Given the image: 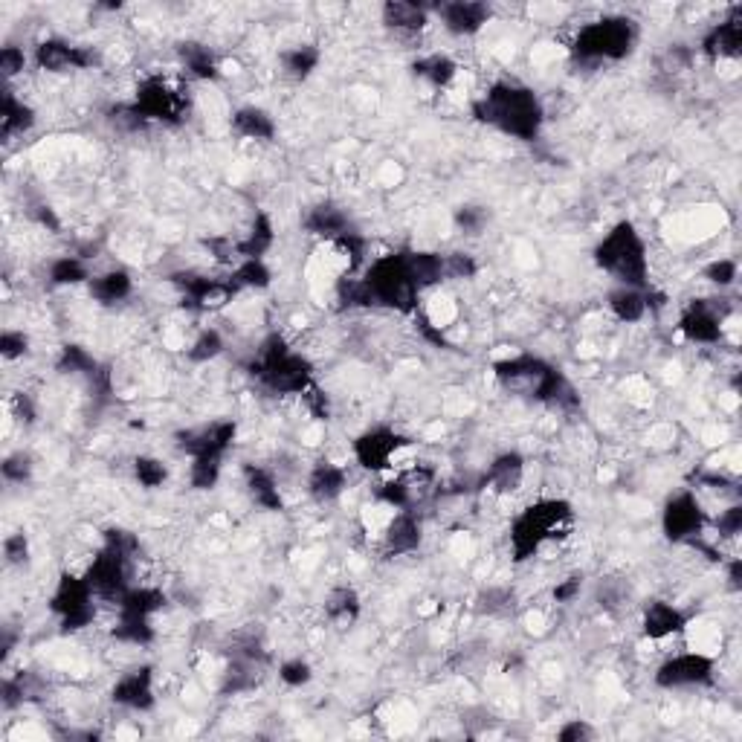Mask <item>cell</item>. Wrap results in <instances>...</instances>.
<instances>
[{
	"label": "cell",
	"instance_id": "5bb4252c",
	"mask_svg": "<svg viewBox=\"0 0 742 742\" xmlns=\"http://www.w3.org/2000/svg\"><path fill=\"white\" fill-rule=\"evenodd\" d=\"M238 438V424L235 421H215L209 427L200 429H183L174 435V444L180 453L189 458L195 456H227Z\"/></svg>",
	"mask_w": 742,
	"mask_h": 742
},
{
	"label": "cell",
	"instance_id": "60d3db41",
	"mask_svg": "<svg viewBox=\"0 0 742 742\" xmlns=\"http://www.w3.org/2000/svg\"><path fill=\"white\" fill-rule=\"evenodd\" d=\"M50 282L56 287L82 285V282H90V270L82 258L61 256L50 264Z\"/></svg>",
	"mask_w": 742,
	"mask_h": 742
},
{
	"label": "cell",
	"instance_id": "680465c9",
	"mask_svg": "<svg viewBox=\"0 0 742 742\" xmlns=\"http://www.w3.org/2000/svg\"><path fill=\"white\" fill-rule=\"evenodd\" d=\"M580 589H583V580H580V577H569V580L557 583L554 600H557V603H571V600L580 595Z\"/></svg>",
	"mask_w": 742,
	"mask_h": 742
},
{
	"label": "cell",
	"instance_id": "d590c367",
	"mask_svg": "<svg viewBox=\"0 0 742 742\" xmlns=\"http://www.w3.org/2000/svg\"><path fill=\"white\" fill-rule=\"evenodd\" d=\"M412 73L418 79H424L432 87H447L458 73V64L450 56H441V53H432V56L418 58L412 64Z\"/></svg>",
	"mask_w": 742,
	"mask_h": 742
},
{
	"label": "cell",
	"instance_id": "cb8c5ba5",
	"mask_svg": "<svg viewBox=\"0 0 742 742\" xmlns=\"http://www.w3.org/2000/svg\"><path fill=\"white\" fill-rule=\"evenodd\" d=\"M244 485H247L258 508H264V511H285L282 490H279V482H276V476L270 470H264L258 464H247L244 467Z\"/></svg>",
	"mask_w": 742,
	"mask_h": 742
},
{
	"label": "cell",
	"instance_id": "9a60e30c",
	"mask_svg": "<svg viewBox=\"0 0 742 742\" xmlns=\"http://www.w3.org/2000/svg\"><path fill=\"white\" fill-rule=\"evenodd\" d=\"M32 61L44 73H67V70H90V67H96L99 56H96V50L70 44L64 38H44L35 47Z\"/></svg>",
	"mask_w": 742,
	"mask_h": 742
},
{
	"label": "cell",
	"instance_id": "681fc988",
	"mask_svg": "<svg viewBox=\"0 0 742 742\" xmlns=\"http://www.w3.org/2000/svg\"><path fill=\"white\" fill-rule=\"evenodd\" d=\"M737 273H740V267L734 258H716L705 267V279L716 287H731L737 282Z\"/></svg>",
	"mask_w": 742,
	"mask_h": 742
},
{
	"label": "cell",
	"instance_id": "7a4b0ae2",
	"mask_svg": "<svg viewBox=\"0 0 742 742\" xmlns=\"http://www.w3.org/2000/svg\"><path fill=\"white\" fill-rule=\"evenodd\" d=\"M493 374H496V380L502 386L522 389L525 395H531L540 403H551V406H560V409H577V403H580L569 377L560 369H554L551 363H545L543 357L516 354V357L496 360Z\"/></svg>",
	"mask_w": 742,
	"mask_h": 742
},
{
	"label": "cell",
	"instance_id": "4fadbf2b",
	"mask_svg": "<svg viewBox=\"0 0 742 742\" xmlns=\"http://www.w3.org/2000/svg\"><path fill=\"white\" fill-rule=\"evenodd\" d=\"M716 661L705 653H679L670 656L656 670V685L664 690L708 685L714 679Z\"/></svg>",
	"mask_w": 742,
	"mask_h": 742
},
{
	"label": "cell",
	"instance_id": "ffe728a7",
	"mask_svg": "<svg viewBox=\"0 0 742 742\" xmlns=\"http://www.w3.org/2000/svg\"><path fill=\"white\" fill-rule=\"evenodd\" d=\"M702 53L711 61H731L742 53V9H731V15L714 24L702 38Z\"/></svg>",
	"mask_w": 742,
	"mask_h": 742
},
{
	"label": "cell",
	"instance_id": "91938a15",
	"mask_svg": "<svg viewBox=\"0 0 742 742\" xmlns=\"http://www.w3.org/2000/svg\"><path fill=\"white\" fill-rule=\"evenodd\" d=\"M32 218H35V221H38L41 227L53 229V232H56V229L61 227V224H58L56 212H53L50 206H35V209H32Z\"/></svg>",
	"mask_w": 742,
	"mask_h": 742
},
{
	"label": "cell",
	"instance_id": "f546056e",
	"mask_svg": "<svg viewBox=\"0 0 742 742\" xmlns=\"http://www.w3.org/2000/svg\"><path fill=\"white\" fill-rule=\"evenodd\" d=\"M383 24L395 32H421L429 24V9L424 3L389 0L383 6Z\"/></svg>",
	"mask_w": 742,
	"mask_h": 742
},
{
	"label": "cell",
	"instance_id": "f907efd6",
	"mask_svg": "<svg viewBox=\"0 0 742 742\" xmlns=\"http://www.w3.org/2000/svg\"><path fill=\"white\" fill-rule=\"evenodd\" d=\"M24 67H27V53H24L21 47L6 44V47L0 50V73H3V79H6V82H9V79H15V76H21V73H24Z\"/></svg>",
	"mask_w": 742,
	"mask_h": 742
},
{
	"label": "cell",
	"instance_id": "d6986e66",
	"mask_svg": "<svg viewBox=\"0 0 742 742\" xmlns=\"http://www.w3.org/2000/svg\"><path fill=\"white\" fill-rule=\"evenodd\" d=\"M679 331L690 343L714 345L722 340V314L716 311L714 302L696 299L693 305H687V311L679 319Z\"/></svg>",
	"mask_w": 742,
	"mask_h": 742
},
{
	"label": "cell",
	"instance_id": "11a10c76",
	"mask_svg": "<svg viewBox=\"0 0 742 742\" xmlns=\"http://www.w3.org/2000/svg\"><path fill=\"white\" fill-rule=\"evenodd\" d=\"M716 531L722 537H737L742 531V508L740 505H731L728 511H722L716 519Z\"/></svg>",
	"mask_w": 742,
	"mask_h": 742
},
{
	"label": "cell",
	"instance_id": "2e32d148",
	"mask_svg": "<svg viewBox=\"0 0 742 742\" xmlns=\"http://www.w3.org/2000/svg\"><path fill=\"white\" fill-rule=\"evenodd\" d=\"M409 441L389 427H374L366 429L363 435H357L354 441V461L363 467V470H371V473H383L392 458L398 456V450H403Z\"/></svg>",
	"mask_w": 742,
	"mask_h": 742
},
{
	"label": "cell",
	"instance_id": "8fae6325",
	"mask_svg": "<svg viewBox=\"0 0 742 742\" xmlns=\"http://www.w3.org/2000/svg\"><path fill=\"white\" fill-rule=\"evenodd\" d=\"M705 528H708V514L693 490H679L676 496L667 499L661 511V531L670 543L690 545L693 540H702Z\"/></svg>",
	"mask_w": 742,
	"mask_h": 742
},
{
	"label": "cell",
	"instance_id": "b9f144b4",
	"mask_svg": "<svg viewBox=\"0 0 742 742\" xmlns=\"http://www.w3.org/2000/svg\"><path fill=\"white\" fill-rule=\"evenodd\" d=\"M224 458L221 456H195L189 464V485L195 490H212L221 479Z\"/></svg>",
	"mask_w": 742,
	"mask_h": 742
},
{
	"label": "cell",
	"instance_id": "d6a6232c",
	"mask_svg": "<svg viewBox=\"0 0 742 742\" xmlns=\"http://www.w3.org/2000/svg\"><path fill=\"white\" fill-rule=\"evenodd\" d=\"M609 311L621 322H641L650 311V293L638 287L621 285L609 293Z\"/></svg>",
	"mask_w": 742,
	"mask_h": 742
},
{
	"label": "cell",
	"instance_id": "f5cc1de1",
	"mask_svg": "<svg viewBox=\"0 0 742 742\" xmlns=\"http://www.w3.org/2000/svg\"><path fill=\"white\" fill-rule=\"evenodd\" d=\"M29 351V337L24 331H3L0 334V354L3 360H18Z\"/></svg>",
	"mask_w": 742,
	"mask_h": 742
},
{
	"label": "cell",
	"instance_id": "ba28073f",
	"mask_svg": "<svg viewBox=\"0 0 742 742\" xmlns=\"http://www.w3.org/2000/svg\"><path fill=\"white\" fill-rule=\"evenodd\" d=\"M131 114L140 122H166V125H177L186 119L189 102L186 93L180 87H174L169 79L163 76H148L143 85L137 87L134 102H128Z\"/></svg>",
	"mask_w": 742,
	"mask_h": 742
},
{
	"label": "cell",
	"instance_id": "484cf974",
	"mask_svg": "<svg viewBox=\"0 0 742 742\" xmlns=\"http://www.w3.org/2000/svg\"><path fill=\"white\" fill-rule=\"evenodd\" d=\"M302 227L308 229L311 235L328 238V241H337L340 235L351 232V221H348L345 209H340L337 203H319V206H314V209L305 215Z\"/></svg>",
	"mask_w": 742,
	"mask_h": 742
},
{
	"label": "cell",
	"instance_id": "8992f818",
	"mask_svg": "<svg viewBox=\"0 0 742 742\" xmlns=\"http://www.w3.org/2000/svg\"><path fill=\"white\" fill-rule=\"evenodd\" d=\"M363 285L369 290L371 308H389L398 314L418 311V293L421 290L412 282L406 250L374 258L369 270L363 273Z\"/></svg>",
	"mask_w": 742,
	"mask_h": 742
},
{
	"label": "cell",
	"instance_id": "7dc6e473",
	"mask_svg": "<svg viewBox=\"0 0 742 742\" xmlns=\"http://www.w3.org/2000/svg\"><path fill=\"white\" fill-rule=\"evenodd\" d=\"M279 679L287 687L308 685L314 679V667L305 658H287V661H282V667H279Z\"/></svg>",
	"mask_w": 742,
	"mask_h": 742
},
{
	"label": "cell",
	"instance_id": "7c38bea8",
	"mask_svg": "<svg viewBox=\"0 0 742 742\" xmlns=\"http://www.w3.org/2000/svg\"><path fill=\"white\" fill-rule=\"evenodd\" d=\"M172 285L180 290L183 308L198 314H215L224 311L229 302L238 296V287L227 279H212L200 273H174Z\"/></svg>",
	"mask_w": 742,
	"mask_h": 742
},
{
	"label": "cell",
	"instance_id": "ac0fdd59",
	"mask_svg": "<svg viewBox=\"0 0 742 742\" xmlns=\"http://www.w3.org/2000/svg\"><path fill=\"white\" fill-rule=\"evenodd\" d=\"M111 699L119 708H128V711H151L157 702L154 699V670L145 664V667H134L128 673H122L111 690Z\"/></svg>",
	"mask_w": 742,
	"mask_h": 742
},
{
	"label": "cell",
	"instance_id": "e575fe53",
	"mask_svg": "<svg viewBox=\"0 0 742 742\" xmlns=\"http://www.w3.org/2000/svg\"><path fill=\"white\" fill-rule=\"evenodd\" d=\"M273 241H276V227H273L270 215L258 212L253 227L247 232V238L235 241V256H238V261H244V258H264V253H270Z\"/></svg>",
	"mask_w": 742,
	"mask_h": 742
},
{
	"label": "cell",
	"instance_id": "9f6ffc18",
	"mask_svg": "<svg viewBox=\"0 0 742 742\" xmlns=\"http://www.w3.org/2000/svg\"><path fill=\"white\" fill-rule=\"evenodd\" d=\"M589 737H595V728H592L589 722H583V719H571V722H566V725L557 731V740L560 742H580L589 740Z\"/></svg>",
	"mask_w": 742,
	"mask_h": 742
},
{
	"label": "cell",
	"instance_id": "30bf717a",
	"mask_svg": "<svg viewBox=\"0 0 742 742\" xmlns=\"http://www.w3.org/2000/svg\"><path fill=\"white\" fill-rule=\"evenodd\" d=\"M131 551H125L122 545L105 540V545L96 551V557L90 560V566L85 569L87 583L93 589V595L102 600H119L128 589V563H131Z\"/></svg>",
	"mask_w": 742,
	"mask_h": 742
},
{
	"label": "cell",
	"instance_id": "74e56055",
	"mask_svg": "<svg viewBox=\"0 0 742 742\" xmlns=\"http://www.w3.org/2000/svg\"><path fill=\"white\" fill-rule=\"evenodd\" d=\"M229 282L238 287V293L241 290H264V287H270V282H273V273L264 264V258H244L229 273Z\"/></svg>",
	"mask_w": 742,
	"mask_h": 742
},
{
	"label": "cell",
	"instance_id": "ee69618b",
	"mask_svg": "<svg viewBox=\"0 0 742 742\" xmlns=\"http://www.w3.org/2000/svg\"><path fill=\"white\" fill-rule=\"evenodd\" d=\"M134 479L145 487V490H157L166 485L169 479V467L154 456L134 458Z\"/></svg>",
	"mask_w": 742,
	"mask_h": 742
},
{
	"label": "cell",
	"instance_id": "e0dca14e",
	"mask_svg": "<svg viewBox=\"0 0 742 742\" xmlns=\"http://www.w3.org/2000/svg\"><path fill=\"white\" fill-rule=\"evenodd\" d=\"M432 12L438 15V21L444 24V29L450 35H458V38L476 35L490 21V6L487 3H476V0L438 3V6H432Z\"/></svg>",
	"mask_w": 742,
	"mask_h": 742
},
{
	"label": "cell",
	"instance_id": "f35d334b",
	"mask_svg": "<svg viewBox=\"0 0 742 742\" xmlns=\"http://www.w3.org/2000/svg\"><path fill=\"white\" fill-rule=\"evenodd\" d=\"M279 58H282V67H285L287 76H293V79H308L316 67H319L322 53L316 50L314 44H299V47L285 50Z\"/></svg>",
	"mask_w": 742,
	"mask_h": 742
},
{
	"label": "cell",
	"instance_id": "4316f807",
	"mask_svg": "<svg viewBox=\"0 0 742 742\" xmlns=\"http://www.w3.org/2000/svg\"><path fill=\"white\" fill-rule=\"evenodd\" d=\"M169 603L163 589L154 586H131L122 598L116 600L119 615H131V618H154L157 612H163V606Z\"/></svg>",
	"mask_w": 742,
	"mask_h": 742
},
{
	"label": "cell",
	"instance_id": "6da1fadb",
	"mask_svg": "<svg viewBox=\"0 0 742 742\" xmlns=\"http://www.w3.org/2000/svg\"><path fill=\"white\" fill-rule=\"evenodd\" d=\"M473 116L482 125H490L499 134L522 140V143H534L545 122L540 96L531 87L516 85L508 79L487 87L485 96L473 102Z\"/></svg>",
	"mask_w": 742,
	"mask_h": 742
},
{
	"label": "cell",
	"instance_id": "603a6c76",
	"mask_svg": "<svg viewBox=\"0 0 742 742\" xmlns=\"http://www.w3.org/2000/svg\"><path fill=\"white\" fill-rule=\"evenodd\" d=\"M348 487V473L345 467L334 464V461H316L311 476H308V493L316 502H337Z\"/></svg>",
	"mask_w": 742,
	"mask_h": 742
},
{
	"label": "cell",
	"instance_id": "3957f363",
	"mask_svg": "<svg viewBox=\"0 0 742 742\" xmlns=\"http://www.w3.org/2000/svg\"><path fill=\"white\" fill-rule=\"evenodd\" d=\"M571 522L574 511L566 499H540L528 505L511 522V554L516 563L537 557L551 540H563L571 531Z\"/></svg>",
	"mask_w": 742,
	"mask_h": 742
},
{
	"label": "cell",
	"instance_id": "bcb514c9",
	"mask_svg": "<svg viewBox=\"0 0 742 742\" xmlns=\"http://www.w3.org/2000/svg\"><path fill=\"white\" fill-rule=\"evenodd\" d=\"M32 458L27 453H12V456L3 458V464H0V473H3V479L6 482H12V485H24L32 479Z\"/></svg>",
	"mask_w": 742,
	"mask_h": 742
},
{
	"label": "cell",
	"instance_id": "1f68e13d",
	"mask_svg": "<svg viewBox=\"0 0 742 742\" xmlns=\"http://www.w3.org/2000/svg\"><path fill=\"white\" fill-rule=\"evenodd\" d=\"M406 258H409V273H412V282H415L418 290H427V287L447 282V264H444L441 253L406 250Z\"/></svg>",
	"mask_w": 742,
	"mask_h": 742
},
{
	"label": "cell",
	"instance_id": "db71d44e",
	"mask_svg": "<svg viewBox=\"0 0 742 742\" xmlns=\"http://www.w3.org/2000/svg\"><path fill=\"white\" fill-rule=\"evenodd\" d=\"M3 557L9 566H24L29 560V540L27 534H9L3 540Z\"/></svg>",
	"mask_w": 742,
	"mask_h": 742
},
{
	"label": "cell",
	"instance_id": "5b68a950",
	"mask_svg": "<svg viewBox=\"0 0 742 742\" xmlns=\"http://www.w3.org/2000/svg\"><path fill=\"white\" fill-rule=\"evenodd\" d=\"M250 374L276 395H305L314 386L311 360L293 351L279 334H270L261 343L256 360L250 363Z\"/></svg>",
	"mask_w": 742,
	"mask_h": 742
},
{
	"label": "cell",
	"instance_id": "52a82bcc",
	"mask_svg": "<svg viewBox=\"0 0 742 742\" xmlns=\"http://www.w3.org/2000/svg\"><path fill=\"white\" fill-rule=\"evenodd\" d=\"M638 41V27L624 15H606L577 29L571 56L577 61H624Z\"/></svg>",
	"mask_w": 742,
	"mask_h": 742
},
{
	"label": "cell",
	"instance_id": "836d02e7",
	"mask_svg": "<svg viewBox=\"0 0 742 742\" xmlns=\"http://www.w3.org/2000/svg\"><path fill=\"white\" fill-rule=\"evenodd\" d=\"M131 290H134L131 273H128V270H119V267L108 270V273H99V276L90 279V296H93L96 302H102V305H114V302L128 299Z\"/></svg>",
	"mask_w": 742,
	"mask_h": 742
},
{
	"label": "cell",
	"instance_id": "c3c4849f",
	"mask_svg": "<svg viewBox=\"0 0 742 742\" xmlns=\"http://www.w3.org/2000/svg\"><path fill=\"white\" fill-rule=\"evenodd\" d=\"M487 215L482 206H458L456 215H453V224H456L464 235H479L487 227Z\"/></svg>",
	"mask_w": 742,
	"mask_h": 742
},
{
	"label": "cell",
	"instance_id": "4dcf8cb0",
	"mask_svg": "<svg viewBox=\"0 0 742 742\" xmlns=\"http://www.w3.org/2000/svg\"><path fill=\"white\" fill-rule=\"evenodd\" d=\"M177 53H180V61H183V67H186V73H189L192 79L215 82V79L221 76L218 56H215L206 44H200V41H183V44L177 47Z\"/></svg>",
	"mask_w": 742,
	"mask_h": 742
},
{
	"label": "cell",
	"instance_id": "d4e9b609",
	"mask_svg": "<svg viewBox=\"0 0 742 742\" xmlns=\"http://www.w3.org/2000/svg\"><path fill=\"white\" fill-rule=\"evenodd\" d=\"M522 479H525V458L519 453H502L490 461L482 485L496 493H514L516 487L522 485Z\"/></svg>",
	"mask_w": 742,
	"mask_h": 742
},
{
	"label": "cell",
	"instance_id": "6125c7cd",
	"mask_svg": "<svg viewBox=\"0 0 742 742\" xmlns=\"http://www.w3.org/2000/svg\"><path fill=\"white\" fill-rule=\"evenodd\" d=\"M740 571H742L740 560H731V566H728V580H731L734 589H740Z\"/></svg>",
	"mask_w": 742,
	"mask_h": 742
},
{
	"label": "cell",
	"instance_id": "83f0119b",
	"mask_svg": "<svg viewBox=\"0 0 742 742\" xmlns=\"http://www.w3.org/2000/svg\"><path fill=\"white\" fill-rule=\"evenodd\" d=\"M232 131L244 140H258V143H270L276 137V119L267 114L264 108L247 105L238 108L232 114Z\"/></svg>",
	"mask_w": 742,
	"mask_h": 742
},
{
	"label": "cell",
	"instance_id": "816d5d0a",
	"mask_svg": "<svg viewBox=\"0 0 742 742\" xmlns=\"http://www.w3.org/2000/svg\"><path fill=\"white\" fill-rule=\"evenodd\" d=\"M444 264H447V279H473L479 273V264L470 253H450L444 256Z\"/></svg>",
	"mask_w": 742,
	"mask_h": 742
},
{
	"label": "cell",
	"instance_id": "6f0895ef",
	"mask_svg": "<svg viewBox=\"0 0 742 742\" xmlns=\"http://www.w3.org/2000/svg\"><path fill=\"white\" fill-rule=\"evenodd\" d=\"M302 398H305V403H308V409H311V415H314L316 421H328L331 406H328V398H325V392H322V389L311 386Z\"/></svg>",
	"mask_w": 742,
	"mask_h": 742
},
{
	"label": "cell",
	"instance_id": "8d00e7d4",
	"mask_svg": "<svg viewBox=\"0 0 742 742\" xmlns=\"http://www.w3.org/2000/svg\"><path fill=\"white\" fill-rule=\"evenodd\" d=\"M325 615L331 624L337 627H348L360 618V595L348 586H340L334 589L328 598H325Z\"/></svg>",
	"mask_w": 742,
	"mask_h": 742
},
{
	"label": "cell",
	"instance_id": "f1b7e54d",
	"mask_svg": "<svg viewBox=\"0 0 742 742\" xmlns=\"http://www.w3.org/2000/svg\"><path fill=\"white\" fill-rule=\"evenodd\" d=\"M35 125V111L29 108L24 99H18L9 87L3 90V102H0V137L12 140L18 134H27Z\"/></svg>",
	"mask_w": 742,
	"mask_h": 742
},
{
	"label": "cell",
	"instance_id": "7402d4cb",
	"mask_svg": "<svg viewBox=\"0 0 742 742\" xmlns=\"http://www.w3.org/2000/svg\"><path fill=\"white\" fill-rule=\"evenodd\" d=\"M687 618L682 615L679 606L667 603V600H653L647 609H644V618H641V629L650 641H664L670 635H679L685 629Z\"/></svg>",
	"mask_w": 742,
	"mask_h": 742
},
{
	"label": "cell",
	"instance_id": "277c9868",
	"mask_svg": "<svg viewBox=\"0 0 742 742\" xmlns=\"http://www.w3.org/2000/svg\"><path fill=\"white\" fill-rule=\"evenodd\" d=\"M595 264L603 273L615 276L621 285L647 290L650 287V258L647 241L632 221H618L595 247Z\"/></svg>",
	"mask_w": 742,
	"mask_h": 742
},
{
	"label": "cell",
	"instance_id": "ab89813d",
	"mask_svg": "<svg viewBox=\"0 0 742 742\" xmlns=\"http://www.w3.org/2000/svg\"><path fill=\"white\" fill-rule=\"evenodd\" d=\"M154 627H151V618H131V615H119V621L114 624V638L122 644H131V647H148L154 641Z\"/></svg>",
	"mask_w": 742,
	"mask_h": 742
},
{
	"label": "cell",
	"instance_id": "7bdbcfd3",
	"mask_svg": "<svg viewBox=\"0 0 742 742\" xmlns=\"http://www.w3.org/2000/svg\"><path fill=\"white\" fill-rule=\"evenodd\" d=\"M56 369L61 374H90L93 377L96 369H99V363L93 360V354L87 348H82V345H64L61 354H58Z\"/></svg>",
	"mask_w": 742,
	"mask_h": 742
},
{
	"label": "cell",
	"instance_id": "9c48e42d",
	"mask_svg": "<svg viewBox=\"0 0 742 742\" xmlns=\"http://www.w3.org/2000/svg\"><path fill=\"white\" fill-rule=\"evenodd\" d=\"M96 595L90 589L85 574H73V571H64L58 577L56 592L50 598V609L61 621V632H79L93 624L96 618Z\"/></svg>",
	"mask_w": 742,
	"mask_h": 742
},
{
	"label": "cell",
	"instance_id": "44dd1931",
	"mask_svg": "<svg viewBox=\"0 0 742 742\" xmlns=\"http://www.w3.org/2000/svg\"><path fill=\"white\" fill-rule=\"evenodd\" d=\"M421 522L412 511H398V514L389 519L386 525V534H383V545H386V554L389 557H403V554H412L421 548Z\"/></svg>",
	"mask_w": 742,
	"mask_h": 742
},
{
	"label": "cell",
	"instance_id": "f6af8a7d",
	"mask_svg": "<svg viewBox=\"0 0 742 742\" xmlns=\"http://www.w3.org/2000/svg\"><path fill=\"white\" fill-rule=\"evenodd\" d=\"M221 351H224V337H221L215 328H206V331H200L198 340L189 345L186 357H189L192 363H209V360H215Z\"/></svg>",
	"mask_w": 742,
	"mask_h": 742
},
{
	"label": "cell",
	"instance_id": "94428289",
	"mask_svg": "<svg viewBox=\"0 0 742 742\" xmlns=\"http://www.w3.org/2000/svg\"><path fill=\"white\" fill-rule=\"evenodd\" d=\"M15 415H18L21 421H35V409H32V403H29L27 395H18V398H15Z\"/></svg>",
	"mask_w": 742,
	"mask_h": 742
}]
</instances>
